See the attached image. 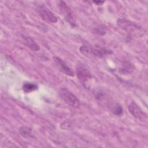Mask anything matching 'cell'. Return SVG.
<instances>
[{
	"label": "cell",
	"mask_w": 148,
	"mask_h": 148,
	"mask_svg": "<svg viewBox=\"0 0 148 148\" xmlns=\"http://www.w3.org/2000/svg\"><path fill=\"white\" fill-rule=\"evenodd\" d=\"M112 112L114 114L117 116H121L123 113V108L120 104L116 103L113 106L112 109Z\"/></svg>",
	"instance_id": "obj_12"
},
{
	"label": "cell",
	"mask_w": 148,
	"mask_h": 148,
	"mask_svg": "<svg viewBox=\"0 0 148 148\" xmlns=\"http://www.w3.org/2000/svg\"><path fill=\"white\" fill-rule=\"evenodd\" d=\"M128 108L130 113L138 120H143L147 117V114L134 102H131Z\"/></svg>",
	"instance_id": "obj_7"
},
{
	"label": "cell",
	"mask_w": 148,
	"mask_h": 148,
	"mask_svg": "<svg viewBox=\"0 0 148 148\" xmlns=\"http://www.w3.org/2000/svg\"><path fill=\"white\" fill-rule=\"evenodd\" d=\"M38 86L36 84L34 83H30V82H27L24 83L23 85V90L25 93H29L31 92L34 91H35L38 89Z\"/></svg>",
	"instance_id": "obj_10"
},
{
	"label": "cell",
	"mask_w": 148,
	"mask_h": 148,
	"mask_svg": "<svg viewBox=\"0 0 148 148\" xmlns=\"http://www.w3.org/2000/svg\"><path fill=\"white\" fill-rule=\"evenodd\" d=\"M76 75L80 82L84 87H88V84L91 80L92 76L87 68L83 65H78L76 69Z\"/></svg>",
	"instance_id": "obj_4"
},
{
	"label": "cell",
	"mask_w": 148,
	"mask_h": 148,
	"mask_svg": "<svg viewBox=\"0 0 148 148\" xmlns=\"http://www.w3.org/2000/svg\"><path fill=\"white\" fill-rule=\"evenodd\" d=\"M23 38L24 40V42H25V43L26 44V45L31 50L34 51H37L39 50V49H40L39 45L33 39H32L31 37H29L28 36H25V35H23Z\"/></svg>",
	"instance_id": "obj_9"
},
{
	"label": "cell",
	"mask_w": 148,
	"mask_h": 148,
	"mask_svg": "<svg viewBox=\"0 0 148 148\" xmlns=\"http://www.w3.org/2000/svg\"><path fill=\"white\" fill-rule=\"evenodd\" d=\"M58 8L64 19L73 27L76 26V22L71 8L64 1H61L58 3Z\"/></svg>",
	"instance_id": "obj_3"
},
{
	"label": "cell",
	"mask_w": 148,
	"mask_h": 148,
	"mask_svg": "<svg viewBox=\"0 0 148 148\" xmlns=\"http://www.w3.org/2000/svg\"><path fill=\"white\" fill-rule=\"evenodd\" d=\"M60 97L69 106L75 108H78L80 105V102L77 97L71 91L66 88H60L58 91Z\"/></svg>",
	"instance_id": "obj_1"
},
{
	"label": "cell",
	"mask_w": 148,
	"mask_h": 148,
	"mask_svg": "<svg viewBox=\"0 0 148 148\" xmlns=\"http://www.w3.org/2000/svg\"><path fill=\"white\" fill-rule=\"evenodd\" d=\"M18 132L20 135L25 138H29L32 137V130L26 126H22L18 129Z\"/></svg>",
	"instance_id": "obj_11"
},
{
	"label": "cell",
	"mask_w": 148,
	"mask_h": 148,
	"mask_svg": "<svg viewBox=\"0 0 148 148\" xmlns=\"http://www.w3.org/2000/svg\"><path fill=\"white\" fill-rule=\"evenodd\" d=\"M117 25L122 29L128 32H135L136 30L140 29L138 25L125 19H119L117 21Z\"/></svg>",
	"instance_id": "obj_8"
},
{
	"label": "cell",
	"mask_w": 148,
	"mask_h": 148,
	"mask_svg": "<svg viewBox=\"0 0 148 148\" xmlns=\"http://www.w3.org/2000/svg\"><path fill=\"white\" fill-rule=\"evenodd\" d=\"M38 12L42 20L46 22L56 23L58 21L57 17L51 10L44 6H39L38 8Z\"/></svg>",
	"instance_id": "obj_5"
},
{
	"label": "cell",
	"mask_w": 148,
	"mask_h": 148,
	"mask_svg": "<svg viewBox=\"0 0 148 148\" xmlns=\"http://www.w3.org/2000/svg\"><path fill=\"white\" fill-rule=\"evenodd\" d=\"M53 61L58 69L64 74L71 77H73L74 76L75 74L73 71L66 64V63L61 58L57 56H54Z\"/></svg>",
	"instance_id": "obj_6"
},
{
	"label": "cell",
	"mask_w": 148,
	"mask_h": 148,
	"mask_svg": "<svg viewBox=\"0 0 148 148\" xmlns=\"http://www.w3.org/2000/svg\"><path fill=\"white\" fill-rule=\"evenodd\" d=\"M93 2L94 3H95L96 5H102L104 3V1H94Z\"/></svg>",
	"instance_id": "obj_13"
},
{
	"label": "cell",
	"mask_w": 148,
	"mask_h": 148,
	"mask_svg": "<svg viewBox=\"0 0 148 148\" xmlns=\"http://www.w3.org/2000/svg\"><path fill=\"white\" fill-rule=\"evenodd\" d=\"M80 51L84 55L91 54L94 56L98 57H103L106 56L111 54L112 53V50L106 48L100 47H88L86 45L82 46L80 49Z\"/></svg>",
	"instance_id": "obj_2"
}]
</instances>
